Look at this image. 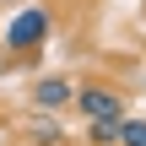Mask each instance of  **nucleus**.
<instances>
[{"label":"nucleus","mask_w":146,"mask_h":146,"mask_svg":"<svg viewBox=\"0 0 146 146\" xmlns=\"http://www.w3.org/2000/svg\"><path fill=\"white\" fill-rule=\"evenodd\" d=\"M49 33H54V11H49V5H22V11L5 22V49H11V54H33V49L49 43Z\"/></svg>","instance_id":"nucleus-1"},{"label":"nucleus","mask_w":146,"mask_h":146,"mask_svg":"<svg viewBox=\"0 0 146 146\" xmlns=\"http://www.w3.org/2000/svg\"><path fill=\"white\" fill-rule=\"evenodd\" d=\"M70 108H76L87 125H103V119H125V92H119L114 81H87V87H76Z\"/></svg>","instance_id":"nucleus-2"},{"label":"nucleus","mask_w":146,"mask_h":146,"mask_svg":"<svg viewBox=\"0 0 146 146\" xmlns=\"http://www.w3.org/2000/svg\"><path fill=\"white\" fill-rule=\"evenodd\" d=\"M70 98H76V87H70L65 76H43V81L33 87V108H38V114H54V108H65Z\"/></svg>","instance_id":"nucleus-3"},{"label":"nucleus","mask_w":146,"mask_h":146,"mask_svg":"<svg viewBox=\"0 0 146 146\" xmlns=\"http://www.w3.org/2000/svg\"><path fill=\"white\" fill-rule=\"evenodd\" d=\"M60 141H65V130H60L54 114H33L22 125V146H60Z\"/></svg>","instance_id":"nucleus-4"},{"label":"nucleus","mask_w":146,"mask_h":146,"mask_svg":"<svg viewBox=\"0 0 146 146\" xmlns=\"http://www.w3.org/2000/svg\"><path fill=\"white\" fill-rule=\"evenodd\" d=\"M87 141H92V146H119V119H103V125H87Z\"/></svg>","instance_id":"nucleus-5"},{"label":"nucleus","mask_w":146,"mask_h":146,"mask_svg":"<svg viewBox=\"0 0 146 146\" xmlns=\"http://www.w3.org/2000/svg\"><path fill=\"white\" fill-rule=\"evenodd\" d=\"M119 146H146V119H119Z\"/></svg>","instance_id":"nucleus-6"},{"label":"nucleus","mask_w":146,"mask_h":146,"mask_svg":"<svg viewBox=\"0 0 146 146\" xmlns=\"http://www.w3.org/2000/svg\"><path fill=\"white\" fill-rule=\"evenodd\" d=\"M5 141H11V130H5V125H0V146H5Z\"/></svg>","instance_id":"nucleus-7"}]
</instances>
